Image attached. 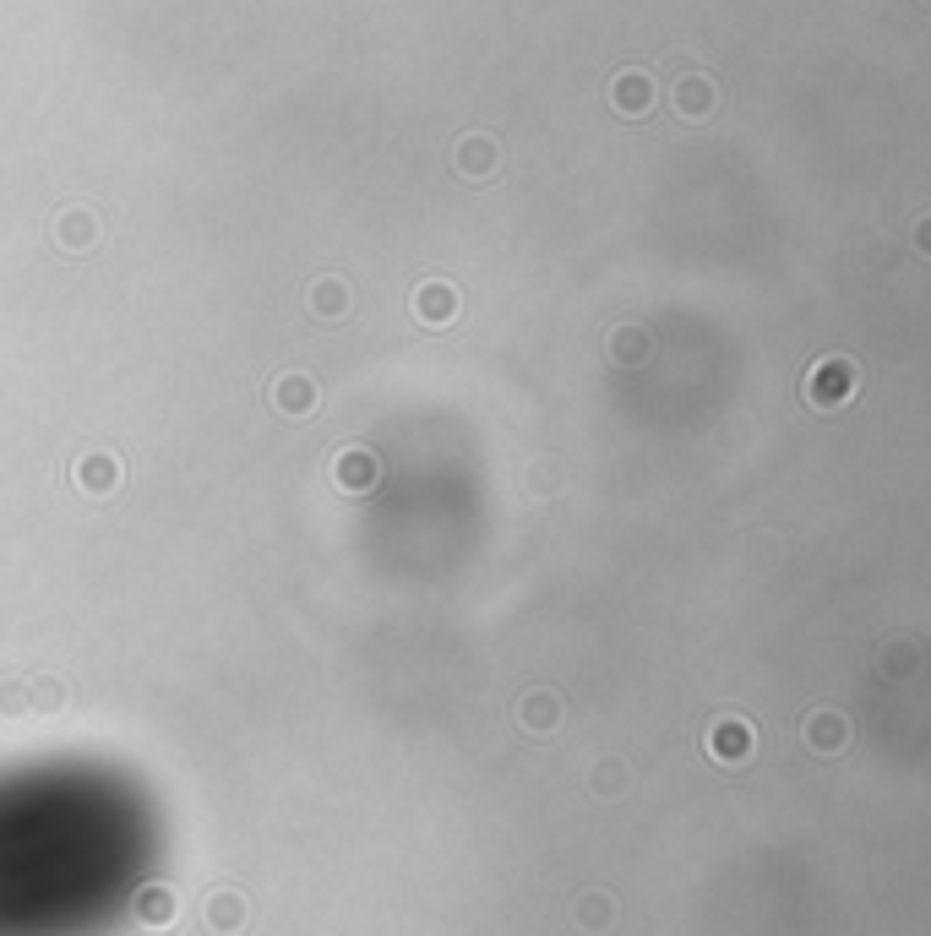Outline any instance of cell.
I'll return each mask as SVG.
<instances>
[{
  "label": "cell",
  "instance_id": "cell-8",
  "mask_svg": "<svg viewBox=\"0 0 931 936\" xmlns=\"http://www.w3.org/2000/svg\"><path fill=\"white\" fill-rule=\"evenodd\" d=\"M267 398H272V408H278V414H311V408H317V382L294 371V376H278Z\"/></svg>",
  "mask_w": 931,
  "mask_h": 936
},
{
  "label": "cell",
  "instance_id": "cell-16",
  "mask_svg": "<svg viewBox=\"0 0 931 936\" xmlns=\"http://www.w3.org/2000/svg\"><path fill=\"white\" fill-rule=\"evenodd\" d=\"M33 686H39V691H33L39 708H61V703H66V686H61V680H33Z\"/></svg>",
  "mask_w": 931,
  "mask_h": 936
},
{
  "label": "cell",
  "instance_id": "cell-11",
  "mask_svg": "<svg viewBox=\"0 0 931 936\" xmlns=\"http://www.w3.org/2000/svg\"><path fill=\"white\" fill-rule=\"evenodd\" d=\"M556 725H561V697H556L550 686L529 691V697H524V730H534V736H550Z\"/></svg>",
  "mask_w": 931,
  "mask_h": 936
},
{
  "label": "cell",
  "instance_id": "cell-7",
  "mask_svg": "<svg viewBox=\"0 0 931 936\" xmlns=\"http://www.w3.org/2000/svg\"><path fill=\"white\" fill-rule=\"evenodd\" d=\"M333 479L343 490H376V479H382V464H376V453H365V447H343L333 458Z\"/></svg>",
  "mask_w": 931,
  "mask_h": 936
},
{
  "label": "cell",
  "instance_id": "cell-2",
  "mask_svg": "<svg viewBox=\"0 0 931 936\" xmlns=\"http://www.w3.org/2000/svg\"><path fill=\"white\" fill-rule=\"evenodd\" d=\"M458 311H464V300H458V289H453L447 278H425V283L414 289V316H420L425 327H453Z\"/></svg>",
  "mask_w": 931,
  "mask_h": 936
},
{
  "label": "cell",
  "instance_id": "cell-5",
  "mask_svg": "<svg viewBox=\"0 0 931 936\" xmlns=\"http://www.w3.org/2000/svg\"><path fill=\"white\" fill-rule=\"evenodd\" d=\"M610 104H616V110H621V115H632V121H638V115H649V110H654V76H649V71H616V82H610Z\"/></svg>",
  "mask_w": 931,
  "mask_h": 936
},
{
  "label": "cell",
  "instance_id": "cell-6",
  "mask_svg": "<svg viewBox=\"0 0 931 936\" xmlns=\"http://www.w3.org/2000/svg\"><path fill=\"white\" fill-rule=\"evenodd\" d=\"M453 169H458L464 180H490V175L501 169V147H496L490 136H464V142L453 147Z\"/></svg>",
  "mask_w": 931,
  "mask_h": 936
},
{
  "label": "cell",
  "instance_id": "cell-14",
  "mask_svg": "<svg viewBox=\"0 0 931 936\" xmlns=\"http://www.w3.org/2000/svg\"><path fill=\"white\" fill-rule=\"evenodd\" d=\"M136 915L153 921V926H164V921L175 915V898H169L164 887H142V893H136Z\"/></svg>",
  "mask_w": 931,
  "mask_h": 936
},
{
  "label": "cell",
  "instance_id": "cell-12",
  "mask_svg": "<svg viewBox=\"0 0 931 936\" xmlns=\"http://www.w3.org/2000/svg\"><path fill=\"white\" fill-rule=\"evenodd\" d=\"M311 311H317L322 322H343V316H349V283H343V278H317V283H311Z\"/></svg>",
  "mask_w": 931,
  "mask_h": 936
},
{
  "label": "cell",
  "instance_id": "cell-15",
  "mask_svg": "<svg viewBox=\"0 0 931 936\" xmlns=\"http://www.w3.org/2000/svg\"><path fill=\"white\" fill-rule=\"evenodd\" d=\"M610 354H616V360H632V365L649 360V337H643V327H621V333L610 337Z\"/></svg>",
  "mask_w": 931,
  "mask_h": 936
},
{
  "label": "cell",
  "instance_id": "cell-3",
  "mask_svg": "<svg viewBox=\"0 0 931 936\" xmlns=\"http://www.w3.org/2000/svg\"><path fill=\"white\" fill-rule=\"evenodd\" d=\"M50 235H55V246L71 251V257H82V251H93L99 246V212L93 207H61L55 212V223H50Z\"/></svg>",
  "mask_w": 931,
  "mask_h": 936
},
{
  "label": "cell",
  "instance_id": "cell-4",
  "mask_svg": "<svg viewBox=\"0 0 931 936\" xmlns=\"http://www.w3.org/2000/svg\"><path fill=\"white\" fill-rule=\"evenodd\" d=\"M670 98H675V110H681L686 121H708V115L720 110V82L703 76V71H686V76H675Z\"/></svg>",
  "mask_w": 931,
  "mask_h": 936
},
{
  "label": "cell",
  "instance_id": "cell-1",
  "mask_svg": "<svg viewBox=\"0 0 931 936\" xmlns=\"http://www.w3.org/2000/svg\"><path fill=\"white\" fill-rule=\"evenodd\" d=\"M856 387H861V371H856V360H845V354H828V360H817V365L806 371V403H811V408H845V403L856 398Z\"/></svg>",
  "mask_w": 931,
  "mask_h": 936
},
{
  "label": "cell",
  "instance_id": "cell-9",
  "mask_svg": "<svg viewBox=\"0 0 931 936\" xmlns=\"http://www.w3.org/2000/svg\"><path fill=\"white\" fill-rule=\"evenodd\" d=\"M76 485H82L87 496H110V490H121V458H110V453H87V458L76 464Z\"/></svg>",
  "mask_w": 931,
  "mask_h": 936
},
{
  "label": "cell",
  "instance_id": "cell-13",
  "mask_svg": "<svg viewBox=\"0 0 931 936\" xmlns=\"http://www.w3.org/2000/svg\"><path fill=\"white\" fill-rule=\"evenodd\" d=\"M708 751L725 757V762H741V757L752 751V730H746L741 719H720V725L708 730Z\"/></svg>",
  "mask_w": 931,
  "mask_h": 936
},
{
  "label": "cell",
  "instance_id": "cell-10",
  "mask_svg": "<svg viewBox=\"0 0 931 936\" xmlns=\"http://www.w3.org/2000/svg\"><path fill=\"white\" fill-rule=\"evenodd\" d=\"M806 740H811L817 751H839V746H850V719L834 714V708H817V714L806 719Z\"/></svg>",
  "mask_w": 931,
  "mask_h": 936
}]
</instances>
